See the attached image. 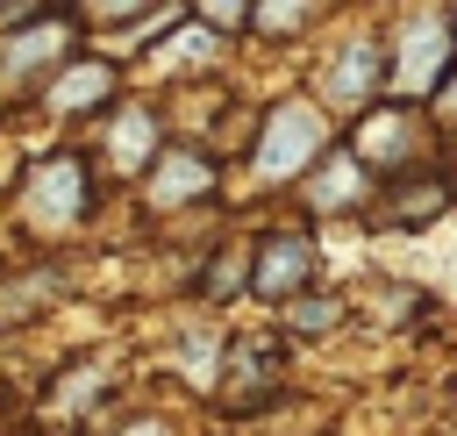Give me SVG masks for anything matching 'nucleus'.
I'll return each instance as SVG.
<instances>
[{
	"instance_id": "obj_18",
	"label": "nucleus",
	"mask_w": 457,
	"mask_h": 436,
	"mask_svg": "<svg viewBox=\"0 0 457 436\" xmlns=\"http://www.w3.org/2000/svg\"><path fill=\"white\" fill-rule=\"evenodd\" d=\"M443 114H450V122H457V71H450V79H443Z\"/></svg>"
},
{
	"instance_id": "obj_11",
	"label": "nucleus",
	"mask_w": 457,
	"mask_h": 436,
	"mask_svg": "<svg viewBox=\"0 0 457 436\" xmlns=\"http://www.w3.org/2000/svg\"><path fill=\"white\" fill-rule=\"evenodd\" d=\"M386 207H393V222L421 229V222H436V214L450 207V179H436V172H421V179H393Z\"/></svg>"
},
{
	"instance_id": "obj_8",
	"label": "nucleus",
	"mask_w": 457,
	"mask_h": 436,
	"mask_svg": "<svg viewBox=\"0 0 457 436\" xmlns=\"http://www.w3.org/2000/svg\"><path fill=\"white\" fill-rule=\"evenodd\" d=\"M221 400L228 407H264L278 393V343H236L228 365H221Z\"/></svg>"
},
{
	"instance_id": "obj_4",
	"label": "nucleus",
	"mask_w": 457,
	"mask_h": 436,
	"mask_svg": "<svg viewBox=\"0 0 457 436\" xmlns=\"http://www.w3.org/2000/svg\"><path fill=\"white\" fill-rule=\"evenodd\" d=\"M250 293H264V300H293L307 279H314V236L307 229H278V236H264L257 250H250Z\"/></svg>"
},
{
	"instance_id": "obj_16",
	"label": "nucleus",
	"mask_w": 457,
	"mask_h": 436,
	"mask_svg": "<svg viewBox=\"0 0 457 436\" xmlns=\"http://www.w3.org/2000/svg\"><path fill=\"white\" fill-rule=\"evenodd\" d=\"M307 21H314V7H250V29H271V36L278 29H307Z\"/></svg>"
},
{
	"instance_id": "obj_2",
	"label": "nucleus",
	"mask_w": 457,
	"mask_h": 436,
	"mask_svg": "<svg viewBox=\"0 0 457 436\" xmlns=\"http://www.w3.org/2000/svg\"><path fill=\"white\" fill-rule=\"evenodd\" d=\"M450 57H457V36H443V21H436V14L407 21V29H400V43H393V64H386V93H393V107H407V100L436 93V86H443V71H450Z\"/></svg>"
},
{
	"instance_id": "obj_1",
	"label": "nucleus",
	"mask_w": 457,
	"mask_h": 436,
	"mask_svg": "<svg viewBox=\"0 0 457 436\" xmlns=\"http://www.w3.org/2000/svg\"><path fill=\"white\" fill-rule=\"evenodd\" d=\"M328 150V129H321V114L307 107V100H278L271 114H264V129H257V179H300L314 157Z\"/></svg>"
},
{
	"instance_id": "obj_15",
	"label": "nucleus",
	"mask_w": 457,
	"mask_h": 436,
	"mask_svg": "<svg viewBox=\"0 0 457 436\" xmlns=\"http://www.w3.org/2000/svg\"><path fill=\"white\" fill-rule=\"evenodd\" d=\"M50 293H57V279H21V286H14V293H0V322H14V314H21V307H43V300H50Z\"/></svg>"
},
{
	"instance_id": "obj_10",
	"label": "nucleus",
	"mask_w": 457,
	"mask_h": 436,
	"mask_svg": "<svg viewBox=\"0 0 457 436\" xmlns=\"http://www.w3.org/2000/svg\"><path fill=\"white\" fill-rule=\"evenodd\" d=\"M321 93L336 100V107H364L371 93H378V43H343V57L328 64V79H321Z\"/></svg>"
},
{
	"instance_id": "obj_9",
	"label": "nucleus",
	"mask_w": 457,
	"mask_h": 436,
	"mask_svg": "<svg viewBox=\"0 0 457 436\" xmlns=\"http://www.w3.org/2000/svg\"><path fill=\"white\" fill-rule=\"evenodd\" d=\"M414 143H421V129H414V114L407 107H378V114H364V129H357V164H407L414 157Z\"/></svg>"
},
{
	"instance_id": "obj_14",
	"label": "nucleus",
	"mask_w": 457,
	"mask_h": 436,
	"mask_svg": "<svg viewBox=\"0 0 457 436\" xmlns=\"http://www.w3.org/2000/svg\"><path fill=\"white\" fill-rule=\"evenodd\" d=\"M343 322V300L336 293H314V300H286V329L293 336H328Z\"/></svg>"
},
{
	"instance_id": "obj_5",
	"label": "nucleus",
	"mask_w": 457,
	"mask_h": 436,
	"mask_svg": "<svg viewBox=\"0 0 457 436\" xmlns=\"http://www.w3.org/2000/svg\"><path fill=\"white\" fill-rule=\"evenodd\" d=\"M71 50V21H57V14H36L21 36H7V50H0V86L14 93L21 79H43L57 57Z\"/></svg>"
},
{
	"instance_id": "obj_6",
	"label": "nucleus",
	"mask_w": 457,
	"mask_h": 436,
	"mask_svg": "<svg viewBox=\"0 0 457 436\" xmlns=\"http://www.w3.org/2000/svg\"><path fill=\"white\" fill-rule=\"evenodd\" d=\"M107 93H114V64H107V57H71V64H57L50 86H43V100H50L57 114H93V107H107Z\"/></svg>"
},
{
	"instance_id": "obj_12",
	"label": "nucleus",
	"mask_w": 457,
	"mask_h": 436,
	"mask_svg": "<svg viewBox=\"0 0 457 436\" xmlns=\"http://www.w3.org/2000/svg\"><path fill=\"white\" fill-rule=\"evenodd\" d=\"M107 150H114V164H121V172H143V164L157 157V114H150V107H121V122H114Z\"/></svg>"
},
{
	"instance_id": "obj_13",
	"label": "nucleus",
	"mask_w": 457,
	"mask_h": 436,
	"mask_svg": "<svg viewBox=\"0 0 457 436\" xmlns=\"http://www.w3.org/2000/svg\"><path fill=\"white\" fill-rule=\"evenodd\" d=\"M357 193H364V164H357V157H328V164H321V179L307 186L314 214H343Z\"/></svg>"
},
{
	"instance_id": "obj_17",
	"label": "nucleus",
	"mask_w": 457,
	"mask_h": 436,
	"mask_svg": "<svg viewBox=\"0 0 457 436\" xmlns=\"http://www.w3.org/2000/svg\"><path fill=\"white\" fill-rule=\"evenodd\" d=\"M207 29H250V7H200Z\"/></svg>"
},
{
	"instance_id": "obj_3",
	"label": "nucleus",
	"mask_w": 457,
	"mask_h": 436,
	"mask_svg": "<svg viewBox=\"0 0 457 436\" xmlns=\"http://www.w3.org/2000/svg\"><path fill=\"white\" fill-rule=\"evenodd\" d=\"M86 200H93V179H86V157H71V150H50V157L29 164V179H21V214L43 222V229L79 222Z\"/></svg>"
},
{
	"instance_id": "obj_7",
	"label": "nucleus",
	"mask_w": 457,
	"mask_h": 436,
	"mask_svg": "<svg viewBox=\"0 0 457 436\" xmlns=\"http://www.w3.org/2000/svg\"><path fill=\"white\" fill-rule=\"evenodd\" d=\"M207 186H214V164H207L200 150H157V157H150V179H143L150 207H186V200H200Z\"/></svg>"
}]
</instances>
